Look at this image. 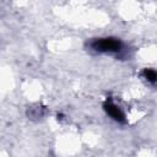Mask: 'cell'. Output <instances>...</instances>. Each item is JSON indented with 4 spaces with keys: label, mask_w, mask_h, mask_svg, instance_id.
Wrapping results in <instances>:
<instances>
[{
    "label": "cell",
    "mask_w": 157,
    "mask_h": 157,
    "mask_svg": "<svg viewBox=\"0 0 157 157\" xmlns=\"http://www.w3.org/2000/svg\"><path fill=\"white\" fill-rule=\"evenodd\" d=\"M142 76L151 83H155L156 82V78H157V75H156V71L153 69H145L142 71Z\"/></svg>",
    "instance_id": "obj_3"
},
{
    "label": "cell",
    "mask_w": 157,
    "mask_h": 157,
    "mask_svg": "<svg viewBox=\"0 0 157 157\" xmlns=\"http://www.w3.org/2000/svg\"><path fill=\"white\" fill-rule=\"evenodd\" d=\"M88 48L96 53H112L119 54L124 49V44L118 38H94L88 43Z\"/></svg>",
    "instance_id": "obj_1"
},
{
    "label": "cell",
    "mask_w": 157,
    "mask_h": 157,
    "mask_svg": "<svg viewBox=\"0 0 157 157\" xmlns=\"http://www.w3.org/2000/svg\"><path fill=\"white\" fill-rule=\"evenodd\" d=\"M103 109L105 110V113L112 118L114 119L115 121L120 123V124H125L126 123V118H125V114L123 113V110L115 105L110 99H107L104 103H103Z\"/></svg>",
    "instance_id": "obj_2"
}]
</instances>
